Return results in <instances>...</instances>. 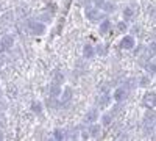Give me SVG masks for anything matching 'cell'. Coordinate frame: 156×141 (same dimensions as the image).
<instances>
[{"label": "cell", "mask_w": 156, "mask_h": 141, "mask_svg": "<svg viewBox=\"0 0 156 141\" xmlns=\"http://www.w3.org/2000/svg\"><path fill=\"white\" fill-rule=\"evenodd\" d=\"M28 28L34 36H44L47 33V25L44 22H41V20H30Z\"/></svg>", "instance_id": "obj_1"}, {"label": "cell", "mask_w": 156, "mask_h": 141, "mask_svg": "<svg viewBox=\"0 0 156 141\" xmlns=\"http://www.w3.org/2000/svg\"><path fill=\"white\" fill-rule=\"evenodd\" d=\"M84 16H86V19H89L90 22H100V20L103 19V16L100 14V8L90 6V5L84 6Z\"/></svg>", "instance_id": "obj_2"}, {"label": "cell", "mask_w": 156, "mask_h": 141, "mask_svg": "<svg viewBox=\"0 0 156 141\" xmlns=\"http://www.w3.org/2000/svg\"><path fill=\"white\" fill-rule=\"evenodd\" d=\"M120 49L122 50H133L136 47V38L133 35H123V38L120 39Z\"/></svg>", "instance_id": "obj_3"}, {"label": "cell", "mask_w": 156, "mask_h": 141, "mask_svg": "<svg viewBox=\"0 0 156 141\" xmlns=\"http://www.w3.org/2000/svg\"><path fill=\"white\" fill-rule=\"evenodd\" d=\"M72 96H73V89H72V86H64L62 89H61V94H59V97H61V104H66V102H70L72 100Z\"/></svg>", "instance_id": "obj_4"}, {"label": "cell", "mask_w": 156, "mask_h": 141, "mask_svg": "<svg viewBox=\"0 0 156 141\" xmlns=\"http://www.w3.org/2000/svg\"><path fill=\"white\" fill-rule=\"evenodd\" d=\"M112 99L115 100V102H122L126 99V89L123 88V86H119V88H115L114 89V93H112Z\"/></svg>", "instance_id": "obj_5"}, {"label": "cell", "mask_w": 156, "mask_h": 141, "mask_svg": "<svg viewBox=\"0 0 156 141\" xmlns=\"http://www.w3.org/2000/svg\"><path fill=\"white\" fill-rule=\"evenodd\" d=\"M100 118V113L97 108H90L87 113H86V116H84V121L89 122V124H92V122H97Z\"/></svg>", "instance_id": "obj_6"}, {"label": "cell", "mask_w": 156, "mask_h": 141, "mask_svg": "<svg viewBox=\"0 0 156 141\" xmlns=\"http://www.w3.org/2000/svg\"><path fill=\"white\" fill-rule=\"evenodd\" d=\"M12 44H14V38H12L11 35H5L2 39H0V47H2V50H8V49H11Z\"/></svg>", "instance_id": "obj_7"}, {"label": "cell", "mask_w": 156, "mask_h": 141, "mask_svg": "<svg viewBox=\"0 0 156 141\" xmlns=\"http://www.w3.org/2000/svg\"><path fill=\"white\" fill-rule=\"evenodd\" d=\"M87 132H89V138H98L100 136V132H101V124L92 122Z\"/></svg>", "instance_id": "obj_8"}, {"label": "cell", "mask_w": 156, "mask_h": 141, "mask_svg": "<svg viewBox=\"0 0 156 141\" xmlns=\"http://www.w3.org/2000/svg\"><path fill=\"white\" fill-rule=\"evenodd\" d=\"M142 105H144L145 108H153L154 107V91L147 93L144 96V99H142Z\"/></svg>", "instance_id": "obj_9"}, {"label": "cell", "mask_w": 156, "mask_h": 141, "mask_svg": "<svg viewBox=\"0 0 156 141\" xmlns=\"http://www.w3.org/2000/svg\"><path fill=\"white\" fill-rule=\"evenodd\" d=\"M111 27H112V24H111V20L109 19H105L103 17L101 20H100V27H98V33L100 35H106L109 30H111Z\"/></svg>", "instance_id": "obj_10"}, {"label": "cell", "mask_w": 156, "mask_h": 141, "mask_svg": "<svg viewBox=\"0 0 156 141\" xmlns=\"http://www.w3.org/2000/svg\"><path fill=\"white\" fill-rule=\"evenodd\" d=\"M83 57L86 58V60H90V58H94L95 57V49H94V46L92 44H84L83 46Z\"/></svg>", "instance_id": "obj_11"}, {"label": "cell", "mask_w": 156, "mask_h": 141, "mask_svg": "<svg viewBox=\"0 0 156 141\" xmlns=\"http://www.w3.org/2000/svg\"><path fill=\"white\" fill-rule=\"evenodd\" d=\"M100 119V124H101V127H109L111 124H112V119H114V116L108 111V113H103L101 116L98 118Z\"/></svg>", "instance_id": "obj_12"}, {"label": "cell", "mask_w": 156, "mask_h": 141, "mask_svg": "<svg viewBox=\"0 0 156 141\" xmlns=\"http://www.w3.org/2000/svg\"><path fill=\"white\" fill-rule=\"evenodd\" d=\"M61 85L59 83H56V82H53V83H50V86H48V93H50V96L51 97H59V94H61Z\"/></svg>", "instance_id": "obj_13"}, {"label": "cell", "mask_w": 156, "mask_h": 141, "mask_svg": "<svg viewBox=\"0 0 156 141\" xmlns=\"http://www.w3.org/2000/svg\"><path fill=\"white\" fill-rule=\"evenodd\" d=\"M30 110H31L34 114H42V111H44V105H42V102H39V100H33V102H31V105H30Z\"/></svg>", "instance_id": "obj_14"}, {"label": "cell", "mask_w": 156, "mask_h": 141, "mask_svg": "<svg viewBox=\"0 0 156 141\" xmlns=\"http://www.w3.org/2000/svg\"><path fill=\"white\" fill-rule=\"evenodd\" d=\"M100 9H101L103 13H106V14H111V13L115 11V3H114V2H108V0H105V3L100 6Z\"/></svg>", "instance_id": "obj_15"}, {"label": "cell", "mask_w": 156, "mask_h": 141, "mask_svg": "<svg viewBox=\"0 0 156 141\" xmlns=\"http://www.w3.org/2000/svg\"><path fill=\"white\" fill-rule=\"evenodd\" d=\"M111 100H112V97H111L109 94H100V97H98V105H100V107H109Z\"/></svg>", "instance_id": "obj_16"}, {"label": "cell", "mask_w": 156, "mask_h": 141, "mask_svg": "<svg viewBox=\"0 0 156 141\" xmlns=\"http://www.w3.org/2000/svg\"><path fill=\"white\" fill-rule=\"evenodd\" d=\"M128 24H126V20H119L115 24V30H117V33H120V35H125L126 32H128Z\"/></svg>", "instance_id": "obj_17"}, {"label": "cell", "mask_w": 156, "mask_h": 141, "mask_svg": "<svg viewBox=\"0 0 156 141\" xmlns=\"http://www.w3.org/2000/svg\"><path fill=\"white\" fill-rule=\"evenodd\" d=\"M53 138L58 139V141L64 139V138H66V130H64V129H55L53 130Z\"/></svg>", "instance_id": "obj_18"}, {"label": "cell", "mask_w": 156, "mask_h": 141, "mask_svg": "<svg viewBox=\"0 0 156 141\" xmlns=\"http://www.w3.org/2000/svg\"><path fill=\"white\" fill-rule=\"evenodd\" d=\"M133 16H134V8L126 6V8L123 9V19H125V20H129Z\"/></svg>", "instance_id": "obj_19"}, {"label": "cell", "mask_w": 156, "mask_h": 141, "mask_svg": "<svg viewBox=\"0 0 156 141\" xmlns=\"http://www.w3.org/2000/svg\"><path fill=\"white\" fill-rule=\"evenodd\" d=\"M150 83H151L150 77H148V75H144V77L140 79V82L137 83V86H140V88H147V86H150Z\"/></svg>", "instance_id": "obj_20"}, {"label": "cell", "mask_w": 156, "mask_h": 141, "mask_svg": "<svg viewBox=\"0 0 156 141\" xmlns=\"http://www.w3.org/2000/svg\"><path fill=\"white\" fill-rule=\"evenodd\" d=\"M94 49H95V55H100V57H105L106 55V49H105V46H103V44H97Z\"/></svg>", "instance_id": "obj_21"}, {"label": "cell", "mask_w": 156, "mask_h": 141, "mask_svg": "<svg viewBox=\"0 0 156 141\" xmlns=\"http://www.w3.org/2000/svg\"><path fill=\"white\" fill-rule=\"evenodd\" d=\"M53 82H56L59 85H61V82H64V75H62V72L59 69H56L55 74H53Z\"/></svg>", "instance_id": "obj_22"}, {"label": "cell", "mask_w": 156, "mask_h": 141, "mask_svg": "<svg viewBox=\"0 0 156 141\" xmlns=\"http://www.w3.org/2000/svg\"><path fill=\"white\" fill-rule=\"evenodd\" d=\"M90 2H92V5L94 6H97V8H100L103 3H105V0H90Z\"/></svg>", "instance_id": "obj_23"}, {"label": "cell", "mask_w": 156, "mask_h": 141, "mask_svg": "<svg viewBox=\"0 0 156 141\" xmlns=\"http://www.w3.org/2000/svg\"><path fill=\"white\" fill-rule=\"evenodd\" d=\"M147 71H148V74H150L151 77L154 75V63H151V65H148V66H147Z\"/></svg>", "instance_id": "obj_24"}, {"label": "cell", "mask_w": 156, "mask_h": 141, "mask_svg": "<svg viewBox=\"0 0 156 141\" xmlns=\"http://www.w3.org/2000/svg\"><path fill=\"white\" fill-rule=\"evenodd\" d=\"M89 2H90V0H78V3H80L81 6H87Z\"/></svg>", "instance_id": "obj_25"}, {"label": "cell", "mask_w": 156, "mask_h": 141, "mask_svg": "<svg viewBox=\"0 0 156 141\" xmlns=\"http://www.w3.org/2000/svg\"><path fill=\"white\" fill-rule=\"evenodd\" d=\"M0 116H2V113H0Z\"/></svg>", "instance_id": "obj_26"}]
</instances>
